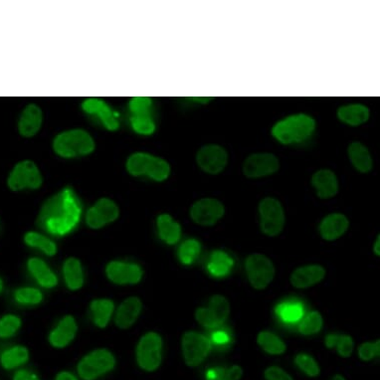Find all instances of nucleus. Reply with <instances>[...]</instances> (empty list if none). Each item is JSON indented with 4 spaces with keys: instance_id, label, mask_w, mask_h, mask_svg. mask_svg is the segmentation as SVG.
I'll return each instance as SVG.
<instances>
[{
    "instance_id": "f257e3e1",
    "label": "nucleus",
    "mask_w": 380,
    "mask_h": 380,
    "mask_svg": "<svg viewBox=\"0 0 380 380\" xmlns=\"http://www.w3.org/2000/svg\"><path fill=\"white\" fill-rule=\"evenodd\" d=\"M81 204L73 190L65 189L50 197L40 210L37 225L50 234L66 235L79 223Z\"/></svg>"
},
{
    "instance_id": "f03ea898",
    "label": "nucleus",
    "mask_w": 380,
    "mask_h": 380,
    "mask_svg": "<svg viewBox=\"0 0 380 380\" xmlns=\"http://www.w3.org/2000/svg\"><path fill=\"white\" fill-rule=\"evenodd\" d=\"M316 121L307 115L287 117L275 125L272 136L283 144H297L306 141L314 134Z\"/></svg>"
},
{
    "instance_id": "7ed1b4c3",
    "label": "nucleus",
    "mask_w": 380,
    "mask_h": 380,
    "mask_svg": "<svg viewBox=\"0 0 380 380\" xmlns=\"http://www.w3.org/2000/svg\"><path fill=\"white\" fill-rule=\"evenodd\" d=\"M127 169L132 176H147L157 181H166L171 174L169 162L149 154H132L127 161Z\"/></svg>"
},
{
    "instance_id": "20e7f679",
    "label": "nucleus",
    "mask_w": 380,
    "mask_h": 380,
    "mask_svg": "<svg viewBox=\"0 0 380 380\" xmlns=\"http://www.w3.org/2000/svg\"><path fill=\"white\" fill-rule=\"evenodd\" d=\"M54 151L63 157L86 156L94 151L95 142L88 132L74 130L62 132L54 141Z\"/></svg>"
},
{
    "instance_id": "39448f33",
    "label": "nucleus",
    "mask_w": 380,
    "mask_h": 380,
    "mask_svg": "<svg viewBox=\"0 0 380 380\" xmlns=\"http://www.w3.org/2000/svg\"><path fill=\"white\" fill-rule=\"evenodd\" d=\"M116 366V359L106 349L90 352L79 361L77 366L79 376L83 380H96Z\"/></svg>"
},
{
    "instance_id": "423d86ee",
    "label": "nucleus",
    "mask_w": 380,
    "mask_h": 380,
    "mask_svg": "<svg viewBox=\"0 0 380 380\" xmlns=\"http://www.w3.org/2000/svg\"><path fill=\"white\" fill-rule=\"evenodd\" d=\"M137 361L142 371H156L162 361V339L157 332H147L137 347Z\"/></svg>"
},
{
    "instance_id": "0eeeda50",
    "label": "nucleus",
    "mask_w": 380,
    "mask_h": 380,
    "mask_svg": "<svg viewBox=\"0 0 380 380\" xmlns=\"http://www.w3.org/2000/svg\"><path fill=\"white\" fill-rule=\"evenodd\" d=\"M260 227L269 237H275L283 231L285 212L281 202L273 197H266L259 204Z\"/></svg>"
},
{
    "instance_id": "6e6552de",
    "label": "nucleus",
    "mask_w": 380,
    "mask_h": 380,
    "mask_svg": "<svg viewBox=\"0 0 380 380\" xmlns=\"http://www.w3.org/2000/svg\"><path fill=\"white\" fill-rule=\"evenodd\" d=\"M247 276L251 286L256 290H264L273 281L275 267L271 260L265 255H250L245 262Z\"/></svg>"
},
{
    "instance_id": "1a4fd4ad",
    "label": "nucleus",
    "mask_w": 380,
    "mask_h": 380,
    "mask_svg": "<svg viewBox=\"0 0 380 380\" xmlns=\"http://www.w3.org/2000/svg\"><path fill=\"white\" fill-rule=\"evenodd\" d=\"M182 356L187 366H199L209 356L211 344L209 339L197 332H186L181 339Z\"/></svg>"
},
{
    "instance_id": "9d476101",
    "label": "nucleus",
    "mask_w": 380,
    "mask_h": 380,
    "mask_svg": "<svg viewBox=\"0 0 380 380\" xmlns=\"http://www.w3.org/2000/svg\"><path fill=\"white\" fill-rule=\"evenodd\" d=\"M230 315V304L226 297L214 295L210 299L209 307H199L195 312V319L201 326L213 329L223 324Z\"/></svg>"
},
{
    "instance_id": "9b49d317",
    "label": "nucleus",
    "mask_w": 380,
    "mask_h": 380,
    "mask_svg": "<svg viewBox=\"0 0 380 380\" xmlns=\"http://www.w3.org/2000/svg\"><path fill=\"white\" fill-rule=\"evenodd\" d=\"M9 189L14 191L30 189H36L41 186L42 176L34 162L25 161L14 167L7 181Z\"/></svg>"
},
{
    "instance_id": "f8f14e48",
    "label": "nucleus",
    "mask_w": 380,
    "mask_h": 380,
    "mask_svg": "<svg viewBox=\"0 0 380 380\" xmlns=\"http://www.w3.org/2000/svg\"><path fill=\"white\" fill-rule=\"evenodd\" d=\"M224 205L219 200L202 199L190 209V217L201 226H213L224 216Z\"/></svg>"
},
{
    "instance_id": "ddd939ff",
    "label": "nucleus",
    "mask_w": 380,
    "mask_h": 380,
    "mask_svg": "<svg viewBox=\"0 0 380 380\" xmlns=\"http://www.w3.org/2000/svg\"><path fill=\"white\" fill-rule=\"evenodd\" d=\"M196 162L200 169L206 174H219L227 166L228 154L223 147L209 144L197 152Z\"/></svg>"
},
{
    "instance_id": "4468645a",
    "label": "nucleus",
    "mask_w": 380,
    "mask_h": 380,
    "mask_svg": "<svg viewBox=\"0 0 380 380\" xmlns=\"http://www.w3.org/2000/svg\"><path fill=\"white\" fill-rule=\"evenodd\" d=\"M280 162L272 154H254L247 157L243 164V174L249 179H260L278 171Z\"/></svg>"
},
{
    "instance_id": "2eb2a0df",
    "label": "nucleus",
    "mask_w": 380,
    "mask_h": 380,
    "mask_svg": "<svg viewBox=\"0 0 380 380\" xmlns=\"http://www.w3.org/2000/svg\"><path fill=\"white\" fill-rule=\"evenodd\" d=\"M117 204L109 199H101L89 209L86 221L92 229H99L114 222L119 217Z\"/></svg>"
},
{
    "instance_id": "dca6fc26",
    "label": "nucleus",
    "mask_w": 380,
    "mask_h": 380,
    "mask_svg": "<svg viewBox=\"0 0 380 380\" xmlns=\"http://www.w3.org/2000/svg\"><path fill=\"white\" fill-rule=\"evenodd\" d=\"M106 274L112 283L119 285L137 284L142 278L141 267L127 262H111L107 264Z\"/></svg>"
},
{
    "instance_id": "f3484780",
    "label": "nucleus",
    "mask_w": 380,
    "mask_h": 380,
    "mask_svg": "<svg viewBox=\"0 0 380 380\" xmlns=\"http://www.w3.org/2000/svg\"><path fill=\"white\" fill-rule=\"evenodd\" d=\"M326 270L320 265L299 267L291 275V283L297 289H307L324 280Z\"/></svg>"
},
{
    "instance_id": "a211bd4d",
    "label": "nucleus",
    "mask_w": 380,
    "mask_h": 380,
    "mask_svg": "<svg viewBox=\"0 0 380 380\" xmlns=\"http://www.w3.org/2000/svg\"><path fill=\"white\" fill-rule=\"evenodd\" d=\"M349 221L346 215L332 213L324 217L320 225V233L322 239L334 241L346 233L349 229Z\"/></svg>"
},
{
    "instance_id": "6ab92c4d",
    "label": "nucleus",
    "mask_w": 380,
    "mask_h": 380,
    "mask_svg": "<svg viewBox=\"0 0 380 380\" xmlns=\"http://www.w3.org/2000/svg\"><path fill=\"white\" fill-rule=\"evenodd\" d=\"M142 304L137 297H130L120 305L116 312L115 322L121 329L131 327L141 315Z\"/></svg>"
},
{
    "instance_id": "aec40b11",
    "label": "nucleus",
    "mask_w": 380,
    "mask_h": 380,
    "mask_svg": "<svg viewBox=\"0 0 380 380\" xmlns=\"http://www.w3.org/2000/svg\"><path fill=\"white\" fill-rule=\"evenodd\" d=\"M77 322L72 316L64 317L49 336L50 344L57 349H63L73 341L77 334Z\"/></svg>"
},
{
    "instance_id": "412c9836",
    "label": "nucleus",
    "mask_w": 380,
    "mask_h": 380,
    "mask_svg": "<svg viewBox=\"0 0 380 380\" xmlns=\"http://www.w3.org/2000/svg\"><path fill=\"white\" fill-rule=\"evenodd\" d=\"M312 186L316 189L319 199H329L339 191V182L336 174L329 169L317 171L312 177Z\"/></svg>"
},
{
    "instance_id": "4be33fe9",
    "label": "nucleus",
    "mask_w": 380,
    "mask_h": 380,
    "mask_svg": "<svg viewBox=\"0 0 380 380\" xmlns=\"http://www.w3.org/2000/svg\"><path fill=\"white\" fill-rule=\"evenodd\" d=\"M82 107L85 112L90 115H94L101 120L102 124L107 130L115 131L119 127L117 114L110 109V107L101 100L89 99L83 102Z\"/></svg>"
},
{
    "instance_id": "5701e85b",
    "label": "nucleus",
    "mask_w": 380,
    "mask_h": 380,
    "mask_svg": "<svg viewBox=\"0 0 380 380\" xmlns=\"http://www.w3.org/2000/svg\"><path fill=\"white\" fill-rule=\"evenodd\" d=\"M42 111L35 105L25 107L19 122V132L21 136L33 137L39 131L42 125Z\"/></svg>"
},
{
    "instance_id": "b1692460",
    "label": "nucleus",
    "mask_w": 380,
    "mask_h": 380,
    "mask_svg": "<svg viewBox=\"0 0 380 380\" xmlns=\"http://www.w3.org/2000/svg\"><path fill=\"white\" fill-rule=\"evenodd\" d=\"M339 121L352 127H359L369 121V107L361 104L347 105L337 111Z\"/></svg>"
},
{
    "instance_id": "393cba45",
    "label": "nucleus",
    "mask_w": 380,
    "mask_h": 380,
    "mask_svg": "<svg viewBox=\"0 0 380 380\" xmlns=\"http://www.w3.org/2000/svg\"><path fill=\"white\" fill-rule=\"evenodd\" d=\"M29 361V352L23 346H15L5 349L0 354V366L5 371L19 369Z\"/></svg>"
},
{
    "instance_id": "a878e982",
    "label": "nucleus",
    "mask_w": 380,
    "mask_h": 380,
    "mask_svg": "<svg viewBox=\"0 0 380 380\" xmlns=\"http://www.w3.org/2000/svg\"><path fill=\"white\" fill-rule=\"evenodd\" d=\"M27 268L42 287H54L57 285L56 275L39 258H30L27 262Z\"/></svg>"
},
{
    "instance_id": "bb28decb",
    "label": "nucleus",
    "mask_w": 380,
    "mask_h": 380,
    "mask_svg": "<svg viewBox=\"0 0 380 380\" xmlns=\"http://www.w3.org/2000/svg\"><path fill=\"white\" fill-rule=\"evenodd\" d=\"M347 152L352 166L356 167L357 171L361 174H367L371 171L374 162L369 149L364 144L359 142H352L349 144Z\"/></svg>"
},
{
    "instance_id": "cd10ccee",
    "label": "nucleus",
    "mask_w": 380,
    "mask_h": 380,
    "mask_svg": "<svg viewBox=\"0 0 380 380\" xmlns=\"http://www.w3.org/2000/svg\"><path fill=\"white\" fill-rule=\"evenodd\" d=\"M157 224L159 237L167 244L174 245L179 241L181 237V227L179 223L172 219L171 215H159L157 217Z\"/></svg>"
},
{
    "instance_id": "c85d7f7f",
    "label": "nucleus",
    "mask_w": 380,
    "mask_h": 380,
    "mask_svg": "<svg viewBox=\"0 0 380 380\" xmlns=\"http://www.w3.org/2000/svg\"><path fill=\"white\" fill-rule=\"evenodd\" d=\"M115 305L111 300L100 299L94 300L90 305L92 320L97 327L104 329L109 324L112 312H114Z\"/></svg>"
},
{
    "instance_id": "c756f323",
    "label": "nucleus",
    "mask_w": 380,
    "mask_h": 380,
    "mask_svg": "<svg viewBox=\"0 0 380 380\" xmlns=\"http://www.w3.org/2000/svg\"><path fill=\"white\" fill-rule=\"evenodd\" d=\"M65 281L70 290H79L84 285V272L81 262L71 257L65 261L63 266Z\"/></svg>"
},
{
    "instance_id": "7c9ffc66",
    "label": "nucleus",
    "mask_w": 380,
    "mask_h": 380,
    "mask_svg": "<svg viewBox=\"0 0 380 380\" xmlns=\"http://www.w3.org/2000/svg\"><path fill=\"white\" fill-rule=\"evenodd\" d=\"M232 266H233V260L228 254L223 251H215L210 256L207 268L212 276L220 278V277L227 276L231 271Z\"/></svg>"
},
{
    "instance_id": "2f4dec72",
    "label": "nucleus",
    "mask_w": 380,
    "mask_h": 380,
    "mask_svg": "<svg viewBox=\"0 0 380 380\" xmlns=\"http://www.w3.org/2000/svg\"><path fill=\"white\" fill-rule=\"evenodd\" d=\"M257 342L264 352L272 356H280L287 351L286 344L278 336L271 332H259Z\"/></svg>"
},
{
    "instance_id": "473e14b6",
    "label": "nucleus",
    "mask_w": 380,
    "mask_h": 380,
    "mask_svg": "<svg viewBox=\"0 0 380 380\" xmlns=\"http://www.w3.org/2000/svg\"><path fill=\"white\" fill-rule=\"evenodd\" d=\"M324 344L329 349H336L339 357L347 359L354 352V342L347 334H327Z\"/></svg>"
},
{
    "instance_id": "72a5a7b5",
    "label": "nucleus",
    "mask_w": 380,
    "mask_h": 380,
    "mask_svg": "<svg viewBox=\"0 0 380 380\" xmlns=\"http://www.w3.org/2000/svg\"><path fill=\"white\" fill-rule=\"evenodd\" d=\"M25 243L32 248L42 250L48 256H54L57 253V246L52 240L47 238L37 232H28L24 236Z\"/></svg>"
},
{
    "instance_id": "f704fd0d",
    "label": "nucleus",
    "mask_w": 380,
    "mask_h": 380,
    "mask_svg": "<svg viewBox=\"0 0 380 380\" xmlns=\"http://www.w3.org/2000/svg\"><path fill=\"white\" fill-rule=\"evenodd\" d=\"M242 376H243V369L241 366H216L206 371L205 380H240Z\"/></svg>"
},
{
    "instance_id": "c9c22d12",
    "label": "nucleus",
    "mask_w": 380,
    "mask_h": 380,
    "mask_svg": "<svg viewBox=\"0 0 380 380\" xmlns=\"http://www.w3.org/2000/svg\"><path fill=\"white\" fill-rule=\"evenodd\" d=\"M201 246L197 240L189 239L181 245L179 249V260L182 263L190 265L199 258Z\"/></svg>"
},
{
    "instance_id": "e433bc0d",
    "label": "nucleus",
    "mask_w": 380,
    "mask_h": 380,
    "mask_svg": "<svg viewBox=\"0 0 380 380\" xmlns=\"http://www.w3.org/2000/svg\"><path fill=\"white\" fill-rule=\"evenodd\" d=\"M322 324H324V320H322V315L317 311L312 312L302 319L299 326V331L305 336H311L321 331Z\"/></svg>"
},
{
    "instance_id": "4c0bfd02",
    "label": "nucleus",
    "mask_w": 380,
    "mask_h": 380,
    "mask_svg": "<svg viewBox=\"0 0 380 380\" xmlns=\"http://www.w3.org/2000/svg\"><path fill=\"white\" fill-rule=\"evenodd\" d=\"M277 314L283 321L294 322L301 319L304 310L302 305L297 302H284L277 307Z\"/></svg>"
},
{
    "instance_id": "58836bf2",
    "label": "nucleus",
    "mask_w": 380,
    "mask_h": 380,
    "mask_svg": "<svg viewBox=\"0 0 380 380\" xmlns=\"http://www.w3.org/2000/svg\"><path fill=\"white\" fill-rule=\"evenodd\" d=\"M295 364L305 374L310 377H317L321 374V367L316 359L307 354H299L295 357Z\"/></svg>"
},
{
    "instance_id": "ea45409f",
    "label": "nucleus",
    "mask_w": 380,
    "mask_h": 380,
    "mask_svg": "<svg viewBox=\"0 0 380 380\" xmlns=\"http://www.w3.org/2000/svg\"><path fill=\"white\" fill-rule=\"evenodd\" d=\"M21 319L15 315H5L0 319V339H6L14 337L20 327H21Z\"/></svg>"
},
{
    "instance_id": "a19ab883",
    "label": "nucleus",
    "mask_w": 380,
    "mask_h": 380,
    "mask_svg": "<svg viewBox=\"0 0 380 380\" xmlns=\"http://www.w3.org/2000/svg\"><path fill=\"white\" fill-rule=\"evenodd\" d=\"M15 301L22 305H38L43 300V295L35 287H19L14 292Z\"/></svg>"
},
{
    "instance_id": "79ce46f5",
    "label": "nucleus",
    "mask_w": 380,
    "mask_h": 380,
    "mask_svg": "<svg viewBox=\"0 0 380 380\" xmlns=\"http://www.w3.org/2000/svg\"><path fill=\"white\" fill-rule=\"evenodd\" d=\"M132 126L137 134H154L156 130V125L151 117V115H144V116H132Z\"/></svg>"
},
{
    "instance_id": "37998d69",
    "label": "nucleus",
    "mask_w": 380,
    "mask_h": 380,
    "mask_svg": "<svg viewBox=\"0 0 380 380\" xmlns=\"http://www.w3.org/2000/svg\"><path fill=\"white\" fill-rule=\"evenodd\" d=\"M152 104V101L149 97H137L130 102V109L134 116H144V115H149Z\"/></svg>"
},
{
    "instance_id": "c03bdc74",
    "label": "nucleus",
    "mask_w": 380,
    "mask_h": 380,
    "mask_svg": "<svg viewBox=\"0 0 380 380\" xmlns=\"http://www.w3.org/2000/svg\"><path fill=\"white\" fill-rule=\"evenodd\" d=\"M380 342H364L359 347V357L361 361H369L379 356Z\"/></svg>"
},
{
    "instance_id": "a18cd8bd",
    "label": "nucleus",
    "mask_w": 380,
    "mask_h": 380,
    "mask_svg": "<svg viewBox=\"0 0 380 380\" xmlns=\"http://www.w3.org/2000/svg\"><path fill=\"white\" fill-rule=\"evenodd\" d=\"M264 377L266 380H294L286 371L276 366L267 367L264 371Z\"/></svg>"
},
{
    "instance_id": "49530a36",
    "label": "nucleus",
    "mask_w": 380,
    "mask_h": 380,
    "mask_svg": "<svg viewBox=\"0 0 380 380\" xmlns=\"http://www.w3.org/2000/svg\"><path fill=\"white\" fill-rule=\"evenodd\" d=\"M12 380H40L39 376L33 371L28 369H19L14 374Z\"/></svg>"
},
{
    "instance_id": "de8ad7c7",
    "label": "nucleus",
    "mask_w": 380,
    "mask_h": 380,
    "mask_svg": "<svg viewBox=\"0 0 380 380\" xmlns=\"http://www.w3.org/2000/svg\"><path fill=\"white\" fill-rule=\"evenodd\" d=\"M213 342L217 344H224L229 342V336L224 332H216L213 334Z\"/></svg>"
},
{
    "instance_id": "09e8293b",
    "label": "nucleus",
    "mask_w": 380,
    "mask_h": 380,
    "mask_svg": "<svg viewBox=\"0 0 380 380\" xmlns=\"http://www.w3.org/2000/svg\"><path fill=\"white\" fill-rule=\"evenodd\" d=\"M55 380H78L74 374H72L69 371H61L57 374L56 379Z\"/></svg>"
},
{
    "instance_id": "8fccbe9b",
    "label": "nucleus",
    "mask_w": 380,
    "mask_h": 380,
    "mask_svg": "<svg viewBox=\"0 0 380 380\" xmlns=\"http://www.w3.org/2000/svg\"><path fill=\"white\" fill-rule=\"evenodd\" d=\"M379 237L380 236L379 235V236H377L376 242H374V254L376 255V256H379L380 255V238Z\"/></svg>"
},
{
    "instance_id": "3c124183",
    "label": "nucleus",
    "mask_w": 380,
    "mask_h": 380,
    "mask_svg": "<svg viewBox=\"0 0 380 380\" xmlns=\"http://www.w3.org/2000/svg\"><path fill=\"white\" fill-rule=\"evenodd\" d=\"M190 100H194V101H196L199 102H204V104H206V102L211 101L212 97H190Z\"/></svg>"
},
{
    "instance_id": "603ef678",
    "label": "nucleus",
    "mask_w": 380,
    "mask_h": 380,
    "mask_svg": "<svg viewBox=\"0 0 380 380\" xmlns=\"http://www.w3.org/2000/svg\"><path fill=\"white\" fill-rule=\"evenodd\" d=\"M331 380H347L344 379V376H341V374H336V376H332V379Z\"/></svg>"
},
{
    "instance_id": "864d4df0",
    "label": "nucleus",
    "mask_w": 380,
    "mask_h": 380,
    "mask_svg": "<svg viewBox=\"0 0 380 380\" xmlns=\"http://www.w3.org/2000/svg\"><path fill=\"white\" fill-rule=\"evenodd\" d=\"M2 290H4V281L0 278V292H2Z\"/></svg>"
}]
</instances>
